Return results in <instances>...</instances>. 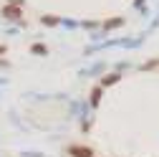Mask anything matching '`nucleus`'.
Segmentation results:
<instances>
[{"label": "nucleus", "instance_id": "nucleus-1", "mask_svg": "<svg viewBox=\"0 0 159 157\" xmlns=\"http://www.w3.org/2000/svg\"><path fill=\"white\" fill-rule=\"evenodd\" d=\"M3 15L10 18V21H20L23 10H20V5H5V8H3Z\"/></svg>", "mask_w": 159, "mask_h": 157}, {"label": "nucleus", "instance_id": "nucleus-2", "mask_svg": "<svg viewBox=\"0 0 159 157\" xmlns=\"http://www.w3.org/2000/svg\"><path fill=\"white\" fill-rule=\"evenodd\" d=\"M71 155H73V157H91V150H89V147H73Z\"/></svg>", "mask_w": 159, "mask_h": 157}, {"label": "nucleus", "instance_id": "nucleus-3", "mask_svg": "<svg viewBox=\"0 0 159 157\" xmlns=\"http://www.w3.org/2000/svg\"><path fill=\"white\" fill-rule=\"evenodd\" d=\"M119 26H124V18H111V21H106V23H104V28H106V31L119 28Z\"/></svg>", "mask_w": 159, "mask_h": 157}, {"label": "nucleus", "instance_id": "nucleus-4", "mask_svg": "<svg viewBox=\"0 0 159 157\" xmlns=\"http://www.w3.org/2000/svg\"><path fill=\"white\" fill-rule=\"evenodd\" d=\"M116 81H119V74H109V76L101 78V86H114Z\"/></svg>", "mask_w": 159, "mask_h": 157}, {"label": "nucleus", "instance_id": "nucleus-5", "mask_svg": "<svg viewBox=\"0 0 159 157\" xmlns=\"http://www.w3.org/2000/svg\"><path fill=\"white\" fill-rule=\"evenodd\" d=\"M41 21H43V26H56V23H58V18H56V15H43Z\"/></svg>", "mask_w": 159, "mask_h": 157}, {"label": "nucleus", "instance_id": "nucleus-6", "mask_svg": "<svg viewBox=\"0 0 159 157\" xmlns=\"http://www.w3.org/2000/svg\"><path fill=\"white\" fill-rule=\"evenodd\" d=\"M33 53H35V56H43V53H48V51H46L43 43H35V46H33Z\"/></svg>", "mask_w": 159, "mask_h": 157}, {"label": "nucleus", "instance_id": "nucleus-7", "mask_svg": "<svg viewBox=\"0 0 159 157\" xmlns=\"http://www.w3.org/2000/svg\"><path fill=\"white\" fill-rule=\"evenodd\" d=\"M98 99H101V89H93L91 91V104H98Z\"/></svg>", "mask_w": 159, "mask_h": 157}, {"label": "nucleus", "instance_id": "nucleus-8", "mask_svg": "<svg viewBox=\"0 0 159 157\" xmlns=\"http://www.w3.org/2000/svg\"><path fill=\"white\" fill-rule=\"evenodd\" d=\"M10 5H23V0H10Z\"/></svg>", "mask_w": 159, "mask_h": 157}, {"label": "nucleus", "instance_id": "nucleus-9", "mask_svg": "<svg viewBox=\"0 0 159 157\" xmlns=\"http://www.w3.org/2000/svg\"><path fill=\"white\" fill-rule=\"evenodd\" d=\"M3 53H5V46H0V56H3Z\"/></svg>", "mask_w": 159, "mask_h": 157}, {"label": "nucleus", "instance_id": "nucleus-10", "mask_svg": "<svg viewBox=\"0 0 159 157\" xmlns=\"http://www.w3.org/2000/svg\"><path fill=\"white\" fill-rule=\"evenodd\" d=\"M134 3H136V5H142V3H144V0H134Z\"/></svg>", "mask_w": 159, "mask_h": 157}]
</instances>
